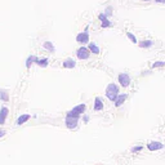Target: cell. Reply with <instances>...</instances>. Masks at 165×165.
I'll use <instances>...</instances> for the list:
<instances>
[{
    "label": "cell",
    "instance_id": "1",
    "mask_svg": "<svg viewBox=\"0 0 165 165\" xmlns=\"http://www.w3.org/2000/svg\"><path fill=\"white\" fill-rule=\"evenodd\" d=\"M119 94H120L119 93V86L116 85V84H114V83L108 84L107 88H106V97L111 101V102H115V101H116Z\"/></svg>",
    "mask_w": 165,
    "mask_h": 165
},
{
    "label": "cell",
    "instance_id": "2",
    "mask_svg": "<svg viewBox=\"0 0 165 165\" xmlns=\"http://www.w3.org/2000/svg\"><path fill=\"white\" fill-rule=\"evenodd\" d=\"M85 108H86L85 103H80V104H78V106H75V107H73L71 111H68L66 116H71V117H80V116H81V115L84 114Z\"/></svg>",
    "mask_w": 165,
    "mask_h": 165
},
{
    "label": "cell",
    "instance_id": "3",
    "mask_svg": "<svg viewBox=\"0 0 165 165\" xmlns=\"http://www.w3.org/2000/svg\"><path fill=\"white\" fill-rule=\"evenodd\" d=\"M117 80H119V83H120V85L122 88H128L129 85H130V83H132L130 76H129L128 73H125V72L120 73V75H119V78H117Z\"/></svg>",
    "mask_w": 165,
    "mask_h": 165
},
{
    "label": "cell",
    "instance_id": "4",
    "mask_svg": "<svg viewBox=\"0 0 165 165\" xmlns=\"http://www.w3.org/2000/svg\"><path fill=\"white\" fill-rule=\"evenodd\" d=\"M65 124L68 129H75L79 124V117H71V116H66L65 119Z\"/></svg>",
    "mask_w": 165,
    "mask_h": 165
},
{
    "label": "cell",
    "instance_id": "5",
    "mask_svg": "<svg viewBox=\"0 0 165 165\" xmlns=\"http://www.w3.org/2000/svg\"><path fill=\"white\" fill-rule=\"evenodd\" d=\"M76 55H78L79 59H88L90 57V52L89 49L85 48V47H81L78 49V52H76Z\"/></svg>",
    "mask_w": 165,
    "mask_h": 165
},
{
    "label": "cell",
    "instance_id": "6",
    "mask_svg": "<svg viewBox=\"0 0 165 165\" xmlns=\"http://www.w3.org/2000/svg\"><path fill=\"white\" fill-rule=\"evenodd\" d=\"M86 30L83 31V32H80V34H78V36H76V41H78L79 44H86L88 41H89V32H88Z\"/></svg>",
    "mask_w": 165,
    "mask_h": 165
},
{
    "label": "cell",
    "instance_id": "7",
    "mask_svg": "<svg viewBox=\"0 0 165 165\" xmlns=\"http://www.w3.org/2000/svg\"><path fill=\"white\" fill-rule=\"evenodd\" d=\"M147 148L150 151H159V150H163L164 148V145L159 141H151L147 143Z\"/></svg>",
    "mask_w": 165,
    "mask_h": 165
},
{
    "label": "cell",
    "instance_id": "8",
    "mask_svg": "<svg viewBox=\"0 0 165 165\" xmlns=\"http://www.w3.org/2000/svg\"><path fill=\"white\" fill-rule=\"evenodd\" d=\"M8 114H9V110L6 107H1V108H0V125L5 124V120H6Z\"/></svg>",
    "mask_w": 165,
    "mask_h": 165
},
{
    "label": "cell",
    "instance_id": "9",
    "mask_svg": "<svg viewBox=\"0 0 165 165\" xmlns=\"http://www.w3.org/2000/svg\"><path fill=\"white\" fill-rule=\"evenodd\" d=\"M126 98H128V94H125V93H124V94H119L117 98H116V101H115V106H116V107H120L121 104L125 102Z\"/></svg>",
    "mask_w": 165,
    "mask_h": 165
},
{
    "label": "cell",
    "instance_id": "10",
    "mask_svg": "<svg viewBox=\"0 0 165 165\" xmlns=\"http://www.w3.org/2000/svg\"><path fill=\"white\" fill-rule=\"evenodd\" d=\"M94 111H101V110H103V102H102V99H101L99 97H96V99H94Z\"/></svg>",
    "mask_w": 165,
    "mask_h": 165
},
{
    "label": "cell",
    "instance_id": "11",
    "mask_svg": "<svg viewBox=\"0 0 165 165\" xmlns=\"http://www.w3.org/2000/svg\"><path fill=\"white\" fill-rule=\"evenodd\" d=\"M30 117H31V115H29V114H23V115H21V116L17 119V122L16 124L17 125H22V124H24L26 121H29L30 120Z\"/></svg>",
    "mask_w": 165,
    "mask_h": 165
},
{
    "label": "cell",
    "instance_id": "12",
    "mask_svg": "<svg viewBox=\"0 0 165 165\" xmlns=\"http://www.w3.org/2000/svg\"><path fill=\"white\" fill-rule=\"evenodd\" d=\"M98 18H99L101 22H102V27H103V29H106V27H110L111 26V22L107 19V17L104 16V14H99V16H98Z\"/></svg>",
    "mask_w": 165,
    "mask_h": 165
},
{
    "label": "cell",
    "instance_id": "13",
    "mask_svg": "<svg viewBox=\"0 0 165 165\" xmlns=\"http://www.w3.org/2000/svg\"><path fill=\"white\" fill-rule=\"evenodd\" d=\"M76 66V62L73 61L72 58H68V59H66L65 62H63V67L65 68H73Z\"/></svg>",
    "mask_w": 165,
    "mask_h": 165
},
{
    "label": "cell",
    "instance_id": "14",
    "mask_svg": "<svg viewBox=\"0 0 165 165\" xmlns=\"http://www.w3.org/2000/svg\"><path fill=\"white\" fill-rule=\"evenodd\" d=\"M88 49H89L90 53H94V54H99V52H101V49L98 48V45L94 44V43H90L89 47H88Z\"/></svg>",
    "mask_w": 165,
    "mask_h": 165
},
{
    "label": "cell",
    "instance_id": "15",
    "mask_svg": "<svg viewBox=\"0 0 165 165\" xmlns=\"http://www.w3.org/2000/svg\"><path fill=\"white\" fill-rule=\"evenodd\" d=\"M36 63L37 66H40V67H43V68H45L48 66V58H43V59H40V58H37L36 59Z\"/></svg>",
    "mask_w": 165,
    "mask_h": 165
},
{
    "label": "cell",
    "instance_id": "16",
    "mask_svg": "<svg viewBox=\"0 0 165 165\" xmlns=\"http://www.w3.org/2000/svg\"><path fill=\"white\" fill-rule=\"evenodd\" d=\"M153 45V41L152 40H142L139 43V47L141 48H151Z\"/></svg>",
    "mask_w": 165,
    "mask_h": 165
},
{
    "label": "cell",
    "instance_id": "17",
    "mask_svg": "<svg viewBox=\"0 0 165 165\" xmlns=\"http://www.w3.org/2000/svg\"><path fill=\"white\" fill-rule=\"evenodd\" d=\"M0 99L4 101V102H8L9 101V94L6 90H0Z\"/></svg>",
    "mask_w": 165,
    "mask_h": 165
},
{
    "label": "cell",
    "instance_id": "18",
    "mask_svg": "<svg viewBox=\"0 0 165 165\" xmlns=\"http://www.w3.org/2000/svg\"><path fill=\"white\" fill-rule=\"evenodd\" d=\"M36 59H37V58L35 57V55H30V57L27 58V61H26V67H27V68H30V67H31V65L36 62Z\"/></svg>",
    "mask_w": 165,
    "mask_h": 165
},
{
    "label": "cell",
    "instance_id": "19",
    "mask_svg": "<svg viewBox=\"0 0 165 165\" xmlns=\"http://www.w3.org/2000/svg\"><path fill=\"white\" fill-rule=\"evenodd\" d=\"M43 47H44L45 49H48V50H49V52H52V53H53V52L55 50V49H54V45H53V44H52V43H50V41H45V43L43 44Z\"/></svg>",
    "mask_w": 165,
    "mask_h": 165
},
{
    "label": "cell",
    "instance_id": "20",
    "mask_svg": "<svg viewBox=\"0 0 165 165\" xmlns=\"http://www.w3.org/2000/svg\"><path fill=\"white\" fill-rule=\"evenodd\" d=\"M160 67H165L164 61H156V62L152 63V68H160Z\"/></svg>",
    "mask_w": 165,
    "mask_h": 165
},
{
    "label": "cell",
    "instance_id": "21",
    "mask_svg": "<svg viewBox=\"0 0 165 165\" xmlns=\"http://www.w3.org/2000/svg\"><path fill=\"white\" fill-rule=\"evenodd\" d=\"M126 36L129 37V40H130L132 43H134V44H137V43H138V41H137V37H135V36H134V35H133L132 32H126Z\"/></svg>",
    "mask_w": 165,
    "mask_h": 165
},
{
    "label": "cell",
    "instance_id": "22",
    "mask_svg": "<svg viewBox=\"0 0 165 165\" xmlns=\"http://www.w3.org/2000/svg\"><path fill=\"white\" fill-rule=\"evenodd\" d=\"M143 150V146H135L132 148V152H139V151Z\"/></svg>",
    "mask_w": 165,
    "mask_h": 165
},
{
    "label": "cell",
    "instance_id": "23",
    "mask_svg": "<svg viewBox=\"0 0 165 165\" xmlns=\"http://www.w3.org/2000/svg\"><path fill=\"white\" fill-rule=\"evenodd\" d=\"M103 14L106 16V17H108V16H111V14H112V8H111V6H108V8L106 9V12H104Z\"/></svg>",
    "mask_w": 165,
    "mask_h": 165
},
{
    "label": "cell",
    "instance_id": "24",
    "mask_svg": "<svg viewBox=\"0 0 165 165\" xmlns=\"http://www.w3.org/2000/svg\"><path fill=\"white\" fill-rule=\"evenodd\" d=\"M6 134V132L5 130H0V138H1V137H4Z\"/></svg>",
    "mask_w": 165,
    "mask_h": 165
},
{
    "label": "cell",
    "instance_id": "25",
    "mask_svg": "<svg viewBox=\"0 0 165 165\" xmlns=\"http://www.w3.org/2000/svg\"><path fill=\"white\" fill-rule=\"evenodd\" d=\"M88 121H89V116L85 115V116H84V122H88Z\"/></svg>",
    "mask_w": 165,
    "mask_h": 165
},
{
    "label": "cell",
    "instance_id": "26",
    "mask_svg": "<svg viewBox=\"0 0 165 165\" xmlns=\"http://www.w3.org/2000/svg\"><path fill=\"white\" fill-rule=\"evenodd\" d=\"M156 3H159V4H165V0H155Z\"/></svg>",
    "mask_w": 165,
    "mask_h": 165
},
{
    "label": "cell",
    "instance_id": "27",
    "mask_svg": "<svg viewBox=\"0 0 165 165\" xmlns=\"http://www.w3.org/2000/svg\"><path fill=\"white\" fill-rule=\"evenodd\" d=\"M143 1H150V0H143Z\"/></svg>",
    "mask_w": 165,
    "mask_h": 165
}]
</instances>
